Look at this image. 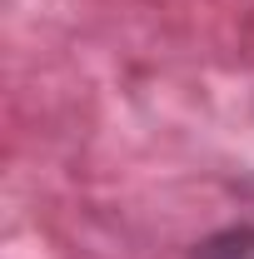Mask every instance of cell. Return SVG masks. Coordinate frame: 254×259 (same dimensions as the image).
<instances>
[{
    "label": "cell",
    "instance_id": "6da1fadb",
    "mask_svg": "<svg viewBox=\"0 0 254 259\" xmlns=\"http://www.w3.org/2000/svg\"><path fill=\"white\" fill-rule=\"evenodd\" d=\"M190 259H254V229H224L209 234L204 244H194Z\"/></svg>",
    "mask_w": 254,
    "mask_h": 259
}]
</instances>
